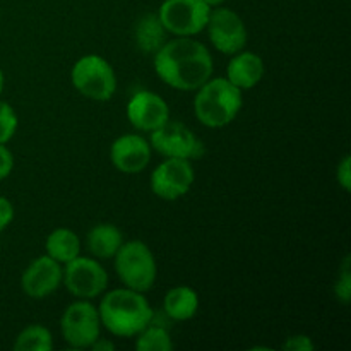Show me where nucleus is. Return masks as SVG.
<instances>
[{
  "instance_id": "nucleus-24",
  "label": "nucleus",
  "mask_w": 351,
  "mask_h": 351,
  "mask_svg": "<svg viewBox=\"0 0 351 351\" xmlns=\"http://www.w3.org/2000/svg\"><path fill=\"white\" fill-rule=\"evenodd\" d=\"M283 350L287 351H314L315 345L308 336L305 335H297V336H290V338L285 341Z\"/></svg>"
},
{
  "instance_id": "nucleus-18",
  "label": "nucleus",
  "mask_w": 351,
  "mask_h": 351,
  "mask_svg": "<svg viewBox=\"0 0 351 351\" xmlns=\"http://www.w3.org/2000/svg\"><path fill=\"white\" fill-rule=\"evenodd\" d=\"M168 31L161 24L158 14H144L136 24V43L143 53L154 55L167 43Z\"/></svg>"
},
{
  "instance_id": "nucleus-5",
  "label": "nucleus",
  "mask_w": 351,
  "mask_h": 351,
  "mask_svg": "<svg viewBox=\"0 0 351 351\" xmlns=\"http://www.w3.org/2000/svg\"><path fill=\"white\" fill-rule=\"evenodd\" d=\"M75 91L95 101H110L117 91V75L106 58L99 55L81 57L71 71Z\"/></svg>"
},
{
  "instance_id": "nucleus-26",
  "label": "nucleus",
  "mask_w": 351,
  "mask_h": 351,
  "mask_svg": "<svg viewBox=\"0 0 351 351\" xmlns=\"http://www.w3.org/2000/svg\"><path fill=\"white\" fill-rule=\"evenodd\" d=\"M14 168V154L5 144H0V182L5 180Z\"/></svg>"
},
{
  "instance_id": "nucleus-20",
  "label": "nucleus",
  "mask_w": 351,
  "mask_h": 351,
  "mask_svg": "<svg viewBox=\"0 0 351 351\" xmlns=\"http://www.w3.org/2000/svg\"><path fill=\"white\" fill-rule=\"evenodd\" d=\"M53 348V338L50 329L41 324H31L24 328L14 341L16 351H51Z\"/></svg>"
},
{
  "instance_id": "nucleus-3",
  "label": "nucleus",
  "mask_w": 351,
  "mask_h": 351,
  "mask_svg": "<svg viewBox=\"0 0 351 351\" xmlns=\"http://www.w3.org/2000/svg\"><path fill=\"white\" fill-rule=\"evenodd\" d=\"M195 91V119L209 129H221L228 125L242 110V91L226 77H209Z\"/></svg>"
},
{
  "instance_id": "nucleus-15",
  "label": "nucleus",
  "mask_w": 351,
  "mask_h": 351,
  "mask_svg": "<svg viewBox=\"0 0 351 351\" xmlns=\"http://www.w3.org/2000/svg\"><path fill=\"white\" fill-rule=\"evenodd\" d=\"M264 62L259 55L252 51H242L233 55L226 67V79L240 91L250 89L259 84L264 77Z\"/></svg>"
},
{
  "instance_id": "nucleus-8",
  "label": "nucleus",
  "mask_w": 351,
  "mask_h": 351,
  "mask_svg": "<svg viewBox=\"0 0 351 351\" xmlns=\"http://www.w3.org/2000/svg\"><path fill=\"white\" fill-rule=\"evenodd\" d=\"M209 12L202 0H165L158 17L170 34L195 36L206 29Z\"/></svg>"
},
{
  "instance_id": "nucleus-13",
  "label": "nucleus",
  "mask_w": 351,
  "mask_h": 351,
  "mask_svg": "<svg viewBox=\"0 0 351 351\" xmlns=\"http://www.w3.org/2000/svg\"><path fill=\"white\" fill-rule=\"evenodd\" d=\"M127 119L134 129L153 132L170 120V108L156 93L137 91L127 103Z\"/></svg>"
},
{
  "instance_id": "nucleus-1",
  "label": "nucleus",
  "mask_w": 351,
  "mask_h": 351,
  "mask_svg": "<svg viewBox=\"0 0 351 351\" xmlns=\"http://www.w3.org/2000/svg\"><path fill=\"white\" fill-rule=\"evenodd\" d=\"M215 64L211 51L191 36L167 41L154 53V72L170 88L195 91L213 77Z\"/></svg>"
},
{
  "instance_id": "nucleus-11",
  "label": "nucleus",
  "mask_w": 351,
  "mask_h": 351,
  "mask_svg": "<svg viewBox=\"0 0 351 351\" xmlns=\"http://www.w3.org/2000/svg\"><path fill=\"white\" fill-rule=\"evenodd\" d=\"M195 171L191 160L167 158L151 173V191L163 201H177L191 191Z\"/></svg>"
},
{
  "instance_id": "nucleus-19",
  "label": "nucleus",
  "mask_w": 351,
  "mask_h": 351,
  "mask_svg": "<svg viewBox=\"0 0 351 351\" xmlns=\"http://www.w3.org/2000/svg\"><path fill=\"white\" fill-rule=\"evenodd\" d=\"M45 249L48 257L58 264H67L81 254V240L71 228H57L47 237Z\"/></svg>"
},
{
  "instance_id": "nucleus-28",
  "label": "nucleus",
  "mask_w": 351,
  "mask_h": 351,
  "mask_svg": "<svg viewBox=\"0 0 351 351\" xmlns=\"http://www.w3.org/2000/svg\"><path fill=\"white\" fill-rule=\"evenodd\" d=\"M89 348L95 350V351H113L115 350V345H113L112 341H108V339H103L101 336H99V338L96 339V341L93 343Z\"/></svg>"
},
{
  "instance_id": "nucleus-29",
  "label": "nucleus",
  "mask_w": 351,
  "mask_h": 351,
  "mask_svg": "<svg viewBox=\"0 0 351 351\" xmlns=\"http://www.w3.org/2000/svg\"><path fill=\"white\" fill-rule=\"evenodd\" d=\"M202 2H204L209 9H215V7L223 5V3H225V0H202Z\"/></svg>"
},
{
  "instance_id": "nucleus-22",
  "label": "nucleus",
  "mask_w": 351,
  "mask_h": 351,
  "mask_svg": "<svg viewBox=\"0 0 351 351\" xmlns=\"http://www.w3.org/2000/svg\"><path fill=\"white\" fill-rule=\"evenodd\" d=\"M19 120L17 113L7 101L0 99V144H7L16 134Z\"/></svg>"
},
{
  "instance_id": "nucleus-9",
  "label": "nucleus",
  "mask_w": 351,
  "mask_h": 351,
  "mask_svg": "<svg viewBox=\"0 0 351 351\" xmlns=\"http://www.w3.org/2000/svg\"><path fill=\"white\" fill-rule=\"evenodd\" d=\"M209 40L213 47L223 55H235L247 45V27L242 17L228 7H215L208 17Z\"/></svg>"
},
{
  "instance_id": "nucleus-16",
  "label": "nucleus",
  "mask_w": 351,
  "mask_h": 351,
  "mask_svg": "<svg viewBox=\"0 0 351 351\" xmlns=\"http://www.w3.org/2000/svg\"><path fill=\"white\" fill-rule=\"evenodd\" d=\"M122 243V232L112 223H99L86 235V247L96 259H113Z\"/></svg>"
},
{
  "instance_id": "nucleus-27",
  "label": "nucleus",
  "mask_w": 351,
  "mask_h": 351,
  "mask_svg": "<svg viewBox=\"0 0 351 351\" xmlns=\"http://www.w3.org/2000/svg\"><path fill=\"white\" fill-rule=\"evenodd\" d=\"M14 219V206L7 197L0 195V233L12 223Z\"/></svg>"
},
{
  "instance_id": "nucleus-30",
  "label": "nucleus",
  "mask_w": 351,
  "mask_h": 351,
  "mask_svg": "<svg viewBox=\"0 0 351 351\" xmlns=\"http://www.w3.org/2000/svg\"><path fill=\"white\" fill-rule=\"evenodd\" d=\"M3 82H5V77H3V72L2 69H0V95H2L3 91Z\"/></svg>"
},
{
  "instance_id": "nucleus-25",
  "label": "nucleus",
  "mask_w": 351,
  "mask_h": 351,
  "mask_svg": "<svg viewBox=\"0 0 351 351\" xmlns=\"http://www.w3.org/2000/svg\"><path fill=\"white\" fill-rule=\"evenodd\" d=\"M336 178H338V184L345 189L346 192L351 191V158L350 154H346L341 160V163L336 168Z\"/></svg>"
},
{
  "instance_id": "nucleus-2",
  "label": "nucleus",
  "mask_w": 351,
  "mask_h": 351,
  "mask_svg": "<svg viewBox=\"0 0 351 351\" xmlns=\"http://www.w3.org/2000/svg\"><path fill=\"white\" fill-rule=\"evenodd\" d=\"M98 314L106 331L119 338H132L151 324L154 311L141 291L123 287L105 293Z\"/></svg>"
},
{
  "instance_id": "nucleus-4",
  "label": "nucleus",
  "mask_w": 351,
  "mask_h": 351,
  "mask_svg": "<svg viewBox=\"0 0 351 351\" xmlns=\"http://www.w3.org/2000/svg\"><path fill=\"white\" fill-rule=\"evenodd\" d=\"M115 271L123 287L144 293L154 287L158 276L156 259L149 247L141 240L123 242L113 256Z\"/></svg>"
},
{
  "instance_id": "nucleus-23",
  "label": "nucleus",
  "mask_w": 351,
  "mask_h": 351,
  "mask_svg": "<svg viewBox=\"0 0 351 351\" xmlns=\"http://www.w3.org/2000/svg\"><path fill=\"white\" fill-rule=\"evenodd\" d=\"M335 295L343 304H350L351 300V274H350V257H346L343 264V273L338 278L335 287Z\"/></svg>"
},
{
  "instance_id": "nucleus-21",
  "label": "nucleus",
  "mask_w": 351,
  "mask_h": 351,
  "mask_svg": "<svg viewBox=\"0 0 351 351\" xmlns=\"http://www.w3.org/2000/svg\"><path fill=\"white\" fill-rule=\"evenodd\" d=\"M136 348L139 351H171L173 341L167 328L160 324H149L137 335Z\"/></svg>"
},
{
  "instance_id": "nucleus-10",
  "label": "nucleus",
  "mask_w": 351,
  "mask_h": 351,
  "mask_svg": "<svg viewBox=\"0 0 351 351\" xmlns=\"http://www.w3.org/2000/svg\"><path fill=\"white\" fill-rule=\"evenodd\" d=\"M62 280L69 293L77 297L79 300H93L108 287V274L105 267L98 261L81 256L65 264Z\"/></svg>"
},
{
  "instance_id": "nucleus-17",
  "label": "nucleus",
  "mask_w": 351,
  "mask_h": 351,
  "mask_svg": "<svg viewBox=\"0 0 351 351\" xmlns=\"http://www.w3.org/2000/svg\"><path fill=\"white\" fill-rule=\"evenodd\" d=\"M163 311L171 321H189L199 311V295L191 287H175L167 291Z\"/></svg>"
},
{
  "instance_id": "nucleus-6",
  "label": "nucleus",
  "mask_w": 351,
  "mask_h": 351,
  "mask_svg": "<svg viewBox=\"0 0 351 351\" xmlns=\"http://www.w3.org/2000/svg\"><path fill=\"white\" fill-rule=\"evenodd\" d=\"M60 331L72 348H89L101 335V319L98 308L89 300L74 302L62 315Z\"/></svg>"
},
{
  "instance_id": "nucleus-12",
  "label": "nucleus",
  "mask_w": 351,
  "mask_h": 351,
  "mask_svg": "<svg viewBox=\"0 0 351 351\" xmlns=\"http://www.w3.org/2000/svg\"><path fill=\"white\" fill-rule=\"evenodd\" d=\"M62 278H64L62 264H58L51 257L41 256L24 269L21 276V288L29 298L41 300L60 287Z\"/></svg>"
},
{
  "instance_id": "nucleus-14",
  "label": "nucleus",
  "mask_w": 351,
  "mask_h": 351,
  "mask_svg": "<svg viewBox=\"0 0 351 351\" xmlns=\"http://www.w3.org/2000/svg\"><path fill=\"white\" fill-rule=\"evenodd\" d=\"M110 160L120 173H141L151 161V144L139 134L120 136L110 147Z\"/></svg>"
},
{
  "instance_id": "nucleus-7",
  "label": "nucleus",
  "mask_w": 351,
  "mask_h": 351,
  "mask_svg": "<svg viewBox=\"0 0 351 351\" xmlns=\"http://www.w3.org/2000/svg\"><path fill=\"white\" fill-rule=\"evenodd\" d=\"M149 144L165 158L197 160L204 154L202 141L187 125L171 119L149 132Z\"/></svg>"
}]
</instances>
